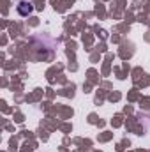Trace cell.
<instances>
[{"label": "cell", "instance_id": "cell-1", "mask_svg": "<svg viewBox=\"0 0 150 152\" xmlns=\"http://www.w3.org/2000/svg\"><path fill=\"white\" fill-rule=\"evenodd\" d=\"M18 11H20V14L27 16L28 12H32V4H30V2H21V4L18 5Z\"/></svg>", "mask_w": 150, "mask_h": 152}]
</instances>
